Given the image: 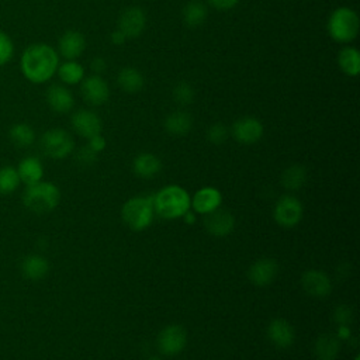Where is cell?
<instances>
[{"label": "cell", "instance_id": "6da1fadb", "mask_svg": "<svg viewBox=\"0 0 360 360\" xmlns=\"http://www.w3.org/2000/svg\"><path fill=\"white\" fill-rule=\"evenodd\" d=\"M59 66V53L48 44L37 42L28 45L20 58V69L22 76L34 83H46L56 73Z\"/></svg>", "mask_w": 360, "mask_h": 360}, {"label": "cell", "instance_id": "7a4b0ae2", "mask_svg": "<svg viewBox=\"0 0 360 360\" xmlns=\"http://www.w3.org/2000/svg\"><path fill=\"white\" fill-rule=\"evenodd\" d=\"M191 207L188 193L179 186H167L153 195V210L166 219L184 217Z\"/></svg>", "mask_w": 360, "mask_h": 360}, {"label": "cell", "instance_id": "3957f363", "mask_svg": "<svg viewBox=\"0 0 360 360\" xmlns=\"http://www.w3.org/2000/svg\"><path fill=\"white\" fill-rule=\"evenodd\" d=\"M60 201V191L52 181H38L25 186L22 193L24 205L35 214H46L53 211Z\"/></svg>", "mask_w": 360, "mask_h": 360}, {"label": "cell", "instance_id": "277c9868", "mask_svg": "<svg viewBox=\"0 0 360 360\" xmlns=\"http://www.w3.org/2000/svg\"><path fill=\"white\" fill-rule=\"evenodd\" d=\"M359 15L350 7H338L328 20V32L339 44L352 42L359 34Z\"/></svg>", "mask_w": 360, "mask_h": 360}, {"label": "cell", "instance_id": "5b68a950", "mask_svg": "<svg viewBox=\"0 0 360 360\" xmlns=\"http://www.w3.org/2000/svg\"><path fill=\"white\" fill-rule=\"evenodd\" d=\"M153 212V197H134L122 205L121 218L132 231H142L152 224Z\"/></svg>", "mask_w": 360, "mask_h": 360}, {"label": "cell", "instance_id": "8992f818", "mask_svg": "<svg viewBox=\"0 0 360 360\" xmlns=\"http://www.w3.org/2000/svg\"><path fill=\"white\" fill-rule=\"evenodd\" d=\"M41 148L44 153L52 159H65L75 148L73 138L62 128H52L42 134Z\"/></svg>", "mask_w": 360, "mask_h": 360}, {"label": "cell", "instance_id": "52a82bcc", "mask_svg": "<svg viewBox=\"0 0 360 360\" xmlns=\"http://www.w3.org/2000/svg\"><path fill=\"white\" fill-rule=\"evenodd\" d=\"M302 214L304 208L301 201L292 195H283L278 198L273 212L276 222L284 228L295 226L301 221Z\"/></svg>", "mask_w": 360, "mask_h": 360}, {"label": "cell", "instance_id": "ba28073f", "mask_svg": "<svg viewBox=\"0 0 360 360\" xmlns=\"http://www.w3.org/2000/svg\"><path fill=\"white\" fill-rule=\"evenodd\" d=\"M187 345V332L180 325H169L163 328L158 336V347L166 356H176Z\"/></svg>", "mask_w": 360, "mask_h": 360}, {"label": "cell", "instance_id": "9c48e42d", "mask_svg": "<svg viewBox=\"0 0 360 360\" xmlns=\"http://www.w3.org/2000/svg\"><path fill=\"white\" fill-rule=\"evenodd\" d=\"M146 27V14L141 7L132 6L125 8L118 20V28L127 39L136 38Z\"/></svg>", "mask_w": 360, "mask_h": 360}, {"label": "cell", "instance_id": "30bf717a", "mask_svg": "<svg viewBox=\"0 0 360 360\" xmlns=\"http://www.w3.org/2000/svg\"><path fill=\"white\" fill-rule=\"evenodd\" d=\"M80 86L82 96L86 103L91 105H103L110 97V87L104 79L98 75L84 77Z\"/></svg>", "mask_w": 360, "mask_h": 360}, {"label": "cell", "instance_id": "8fae6325", "mask_svg": "<svg viewBox=\"0 0 360 360\" xmlns=\"http://www.w3.org/2000/svg\"><path fill=\"white\" fill-rule=\"evenodd\" d=\"M232 136L245 145H252L263 136V124L255 117H242L232 125Z\"/></svg>", "mask_w": 360, "mask_h": 360}, {"label": "cell", "instance_id": "7c38bea8", "mask_svg": "<svg viewBox=\"0 0 360 360\" xmlns=\"http://www.w3.org/2000/svg\"><path fill=\"white\" fill-rule=\"evenodd\" d=\"M301 285L305 292L316 298H325L332 291V281L321 270H308L301 277Z\"/></svg>", "mask_w": 360, "mask_h": 360}, {"label": "cell", "instance_id": "4fadbf2b", "mask_svg": "<svg viewBox=\"0 0 360 360\" xmlns=\"http://www.w3.org/2000/svg\"><path fill=\"white\" fill-rule=\"evenodd\" d=\"M73 129L83 138L90 139L94 135L101 134L103 124L100 117L90 110H79L72 115Z\"/></svg>", "mask_w": 360, "mask_h": 360}, {"label": "cell", "instance_id": "5bb4252c", "mask_svg": "<svg viewBox=\"0 0 360 360\" xmlns=\"http://www.w3.org/2000/svg\"><path fill=\"white\" fill-rule=\"evenodd\" d=\"M86 48V39L80 31L68 30L59 38L58 53L66 60H76Z\"/></svg>", "mask_w": 360, "mask_h": 360}, {"label": "cell", "instance_id": "9a60e30c", "mask_svg": "<svg viewBox=\"0 0 360 360\" xmlns=\"http://www.w3.org/2000/svg\"><path fill=\"white\" fill-rule=\"evenodd\" d=\"M267 338L276 347L287 349L294 343L295 332L288 321L276 318L267 326Z\"/></svg>", "mask_w": 360, "mask_h": 360}, {"label": "cell", "instance_id": "2e32d148", "mask_svg": "<svg viewBox=\"0 0 360 360\" xmlns=\"http://www.w3.org/2000/svg\"><path fill=\"white\" fill-rule=\"evenodd\" d=\"M205 229L214 236H226L235 228V217L226 210H215L207 214Z\"/></svg>", "mask_w": 360, "mask_h": 360}, {"label": "cell", "instance_id": "e0dca14e", "mask_svg": "<svg viewBox=\"0 0 360 360\" xmlns=\"http://www.w3.org/2000/svg\"><path fill=\"white\" fill-rule=\"evenodd\" d=\"M277 271H278V264L276 260L260 259L250 266L248 271V277L255 285L264 287V285H269L276 278Z\"/></svg>", "mask_w": 360, "mask_h": 360}, {"label": "cell", "instance_id": "ac0fdd59", "mask_svg": "<svg viewBox=\"0 0 360 360\" xmlns=\"http://www.w3.org/2000/svg\"><path fill=\"white\" fill-rule=\"evenodd\" d=\"M46 103L55 112H69L75 105V98L70 90L62 84H52L46 90Z\"/></svg>", "mask_w": 360, "mask_h": 360}, {"label": "cell", "instance_id": "d6986e66", "mask_svg": "<svg viewBox=\"0 0 360 360\" xmlns=\"http://www.w3.org/2000/svg\"><path fill=\"white\" fill-rule=\"evenodd\" d=\"M221 202H222V195L214 187L200 188L191 200V205H193L194 211L198 214H204V215L218 210Z\"/></svg>", "mask_w": 360, "mask_h": 360}, {"label": "cell", "instance_id": "ffe728a7", "mask_svg": "<svg viewBox=\"0 0 360 360\" xmlns=\"http://www.w3.org/2000/svg\"><path fill=\"white\" fill-rule=\"evenodd\" d=\"M15 169H17L20 181L24 183L25 186L38 183L44 177V166L41 160L35 156H27L21 159Z\"/></svg>", "mask_w": 360, "mask_h": 360}, {"label": "cell", "instance_id": "44dd1931", "mask_svg": "<svg viewBox=\"0 0 360 360\" xmlns=\"http://www.w3.org/2000/svg\"><path fill=\"white\" fill-rule=\"evenodd\" d=\"M162 169L160 159L153 153H139L132 162V172L141 179H152Z\"/></svg>", "mask_w": 360, "mask_h": 360}, {"label": "cell", "instance_id": "7402d4cb", "mask_svg": "<svg viewBox=\"0 0 360 360\" xmlns=\"http://www.w3.org/2000/svg\"><path fill=\"white\" fill-rule=\"evenodd\" d=\"M21 273L25 278L38 281L42 280L49 271V262L41 255H28L21 262Z\"/></svg>", "mask_w": 360, "mask_h": 360}, {"label": "cell", "instance_id": "603a6c76", "mask_svg": "<svg viewBox=\"0 0 360 360\" xmlns=\"http://www.w3.org/2000/svg\"><path fill=\"white\" fill-rule=\"evenodd\" d=\"M318 360H335L340 352V340L333 333H322L314 346Z\"/></svg>", "mask_w": 360, "mask_h": 360}, {"label": "cell", "instance_id": "cb8c5ba5", "mask_svg": "<svg viewBox=\"0 0 360 360\" xmlns=\"http://www.w3.org/2000/svg\"><path fill=\"white\" fill-rule=\"evenodd\" d=\"M165 129L176 136H183L190 132L193 127V118L187 111H173L165 118Z\"/></svg>", "mask_w": 360, "mask_h": 360}, {"label": "cell", "instance_id": "d4e9b609", "mask_svg": "<svg viewBox=\"0 0 360 360\" xmlns=\"http://www.w3.org/2000/svg\"><path fill=\"white\" fill-rule=\"evenodd\" d=\"M117 83L122 91L134 94V93H138L142 90V87L145 84V79L138 69L127 66L118 72Z\"/></svg>", "mask_w": 360, "mask_h": 360}, {"label": "cell", "instance_id": "484cf974", "mask_svg": "<svg viewBox=\"0 0 360 360\" xmlns=\"http://www.w3.org/2000/svg\"><path fill=\"white\" fill-rule=\"evenodd\" d=\"M338 65L340 70L350 76L356 77L360 73V52L354 46H343L338 53Z\"/></svg>", "mask_w": 360, "mask_h": 360}, {"label": "cell", "instance_id": "4316f807", "mask_svg": "<svg viewBox=\"0 0 360 360\" xmlns=\"http://www.w3.org/2000/svg\"><path fill=\"white\" fill-rule=\"evenodd\" d=\"M181 15H183V21L186 22V25L194 28V27H200L205 22L208 11H207L205 4H202L201 1H197V0H191L184 6Z\"/></svg>", "mask_w": 360, "mask_h": 360}, {"label": "cell", "instance_id": "83f0119b", "mask_svg": "<svg viewBox=\"0 0 360 360\" xmlns=\"http://www.w3.org/2000/svg\"><path fill=\"white\" fill-rule=\"evenodd\" d=\"M307 183V169L301 165H292L287 167L281 174V184L284 188L297 191Z\"/></svg>", "mask_w": 360, "mask_h": 360}, {"label": "cell", "instance_id": "f1b7e54d", "mask_svg": "<svg viewBox=\"0 0 360 360\" xmlns=\"http://www.w3.org/2000/svg\"><path fill=\"white\" fill-rule=\"evenodd\" d=\"M10 141L18 148H28L35 141V131L27 122H17L8 131Z\"/></svg>", "mask_w": 360, "mask_h": 360}, {"label": "cell", "instance_id": "f546056e", "mask_svg": "<svg viewBox=\"0 0 360 360\" xmlns=\"http://www.w3.org/2000/svg\"><path fill=\"white\" fill-rule=\"evenodd\" d=\"M59 79L65 84H79L84 79V68L77 60H66L58 66Z\"/></svg>", "mask_w": 360, "mask_h": 360}, {"label": "cell", "instance_id": "4dcf8cb0", "mask_svg": "<svg viewBox=\"0 0 360 360\" xmlns=\"http://www.w3.org/2000/svg\"><path fill=\"white\" fill-rule=\"evenodd\" d=\"M20 177L14 166H1L0 167V194L8 195L13 194L20 186Z\"/></svg>", "mask_w": 360, "mask_h": 360}, {"label": "cell", "instance_id": "1f68e13d", "mask_svg": "<svg viewBox=\"0 0 360 360\" xmlns=\"http://www.w3.org/2000/svg\"><path fill=\"white\" fill-rule=\"evenodd\" d=\"M173 98L180 105H188L194 100V89L186 82H180L173 87Z\"/></svg>", "mask_w": 360, "mask_h": 360}, {"label": "cell", "instance_id": "d6a6232c", "mask_svg": "<svg viewBox=\"0 0 360 360\" xmlns=\"http://www.w3.org/2000/svg\"><path fill=\"white\" fill-rule=\"evenodd\" d=\"M14 56V42L10 35L0 30V66L7 65Z\"/></svg>", "mask_w": 360, "mask_h": 360}, {"label": "cell", "instance_id": "836d02e7", "mask_svg": "<svg viewBox=\"0 0 360 360\" xmlns=\"http://www.w3.org/2000/svg\"><path fill=\"white\" fill-rule=\"evenodd\" d=\"M207 138L211 143L214 145H221L226 141L228 138V128L221 124V122H217V124H212L208 131H207Z\"/></svg>", "mask_w": 360, "mask_h": 360}, {"label": "cell", "instance_id": "e575fe53", "mask_svg": "<svg viewBox=\"0 0 360 360\" xmlns=\"http://www.w3.org/2000/svg\"><path fill=\"white\" fill-rule=\"evenodd\" d=\"M353 309L349 305H339L335 308L333 312V319L336 323H339L340 326H346L353 321Z\"/></svg>", "mask_w": 360, "mask_h": 360}, {"label": "cell", "instance_id": "d590c367", "mask_svg": "<svg viewBox=\"0 0 360 360\" xmlns=\"http://www.w3.org/2000/svg\"><path fill=\"white\" fill-rule=\"evenodd\" d=\"M97 159V152H94L89 145L83 146L77 153H76V160L83 165V166H90L96 162Z\"/></svg>", "mask_w": 360, "mask_h": 360}, {"label": "cell", "instance_id": "8d00e7d4", "mask_svg": "<svg viewBox=\"0 0 360 360\" xmlns=\"http://www.w3.org/2000/svg\"><path fill=\"white\" fill-rule=\"evenodd\" d=\"M208 1L217 10H231L239 3V0H208Z\"/></svg>", "mask_w": 360, "mask_h": 360}, {"label": "cell", "instance_id": "74e56055", "mask_svg": "<svg viewBox=\"0 0 360 360\" xmlns=\"http://www.w3.org/2000/svg\"><path fill=\"white\" fill-rule=\"evenodd\" d=\"M89 146L94 150V152H100L105 148V139L98 134V135H94L89 139Z\"/></svg>", "mask_w": 360, "mask_h": 360}, {"label": "cell", "instance_id": "f35d334b", "mask_svg": "<svg viewBox=\"0 0 360 360\" xmlns=\"http://www.w3.org/2000/svg\"><path fill=\"white\" fill-rule=\"evenodd\" d=\"M91 69L96 72V73H103L105 69H107V62L104 58L101 56H97L91 60Z\"/></svg>", "mask_w": 360, "mask_h": 360}, {"label": "cell", "instance_id": "ab89813d", "mask_svg": "<svg viewBox=\"0 0 360 360\" xmlns=\"http://www.w3.org/2000/svg\"><path fill=\"white\" fill-rule=\"evenodd\" d=\"M110 39H111V42L114 44V45H121V44H124L125 41H127V38H125V35L120 31V30H115L114 32H111V37H110Z\"/></svg>", "mask_w": 360, "mask_h": 360}, {"label": "cell", "instance_id": "60d3db41", "mask_svg": "<svg viewBox=\"0 0 360 360\" xmlns=\"http://www.w3.org/2000/svg\"><path fill=\"white\" fill-rule=\"evenodd\" d=\"M146 360H162L160 357H158V356H150L149 359H146Z\"/></svg>", "mask_w": 360, "mask_h": 360}]
</instances>
